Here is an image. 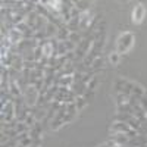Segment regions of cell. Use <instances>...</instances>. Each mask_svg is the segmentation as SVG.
<instances>
[{
	"instance_id": "obj_1",
	"label": "cell",
	"mask_w": 147,
	"mask_h": 147,
	"mask_svg": "<svg viewBox=\"0 0 147 147\" xmlns=\"http://www.w3.org/2000/svg\"><path fill=\"white\" fill-rule=\"evenodd\" d=\"M134 40H136V37H134V34H132V32H129V31L122 32V34L119 35L118 41H116V52H118L119 55L127 53V52L129 50V49L132 47Z\"/></svg>"
},
{
	"instance_id": "obj_2",
	"label": "cell",
	"mask_w": 147,
	"mask_h": 147,
	"mask_svg": "<svg viewBox=\"0 0 147 147\" xmlns=\"http://www.w3.org/2000/svg\"><path fill=\"white\" fill-rule=\"evenodd\" d=\"M38 90H37L34 85H30L28 90L25 91V94H24V99H25V105L30 106V107H35L37 106V100H38Z\"/></svg>"
},
{
	"instance_id": "obj_3",
	"label": "cell",
	"mask_w": 147,
	"mask_h": 147,
	"mask_svg": "<svg viewBox=\"0 0 147 147\" xmlns=\"http://www.w3.org/2000/svg\"><path fill=\"white\" fill-rule=\"evenodd\" d=\"M144 16H146V7L141 5V3H138V5H136V7H134V10H132V22L134 24H141L143 22V19H144Z\"/></svg>"
},
{
	"instance_id": "obj_4",
	"label": "cell",
	"mask_w": 147,
	"mask_h": 147,
	"mask_svg": "<svg viewBox=\"0 0 147 147\" xmlns=\"http://www.w3.org/2000/svg\"><path fill=\"white\" fill-rule=\"evenodd\" d=\"M127 90L132 94V96H136V97H143L144 94H146V90L141 87L140 84H137V82H132V81H128L127 80Z\"/></svg>"
},
{
	"instance_id": "obj_5",
	"label": "cell",
	"mask_w": 147,
	"mask_h": 147,
	"mask_svg": "<svg viewBox=\"0 0 147 147\" xmlns=\"http://www.w3.org/2000/svg\"><path fill=\"white\" fill-rule=\"evenodd\" d=\"M129 131L131 128L125 122H113L110 125V134H128Z\"/></svg>"
},
{
	"instance_id": "obj_6",
	"label": "cell",
	"mask_w": 147,
	"mask_h": 147,
	"mask_svg": "<svg viewBox=\"0 0 147 147\" xmlns=\"http://www.w3.org/2000/svg\"><path fill=\"white\" fill-rule=\"evenodd\" d=\"M30 137L32 140H40L41 136H43V124H41V121H37L35 124L30 128Z\"/></svg>"
},
{
	"instance_id": "obj_7",
	"label": "cell",
	"mask_w": 147,
	"mask_h": 147,
	"mask_svg": "<svg viewBox=\"0 0 147 147\" xmlns=\"http://www.w3.org/2000/svg\"><path fill=\"white\" fill-rule=\"evenodd\" d=\"M77 112H78V109H77L75 102H74V103H68V112H66V115H65V118H63L65 124H71V122L75 119Z\"/></svg>"
},
{
	"instance_id": "obj_8",
	"label": "cell",
	"mask_w": 147,
	"mask_h": 147,
	"mask_svg": "<svg viewBox=\"0 0 147 147\" xmlns=\"http://www.w3.org/2000/svg\"><path fill=\"white\" fill-rule=\"evenodd\" d=\"M7 38L12 41V44H19V43L24 40V34H22L21 31H18L16 28H13V30H10V31H9Z\"/></svg>"
},
{
	"instance_id": "obj_9",
	"label": "cell",
	"mask_w": 147,
	"mask_h": 147,
	"mask_svg": "<svg viewBox=\"0 0 147 147\" xmlns=\"http://www.w3.org/2000/svg\"><path fill=\"white\" fill-rule=\"evenodd\" d=\"M110 140H112L116 146H127L128 141H129L127 134H112V136H110Z\"/></svg>"
},
{
	"instance_id": "obj_10",
	"label": "cell",
	"mask_w": 147,
	"mask_h": 147,
	"mask_svg": "<svg viewBox=\"0 0 147 147\" xmlns=\"http://www.w3.org/2000/svg\"><path fill=\"white\" fill-rule=\"evenodd\" d=\"M69 30L66 28V27H63V28H59L57 30V34H56V40L59 41V43H63V41H68L69 40Z\"/></svg>"
},
{
	"instance_id": "obj_11",
	"label": "cell",
	"mask_w": 147,
	"mask_h": 147,
	"mask_svg": "<svg viewBox=\"0 0 147 147\" xmlns=\"http://www.w3.org/2000/svg\"><path fill=\"white\" fill-rule=\"evenodd\" d=\"M10 68L16 69L18 72H22L24 71V57L21 55H15L13 56V62H12V66Z\"/></svg>"
},
{
	"instance_id": "obj_12",
	"label": "cell",
	"mask_w": 147,
	"mask_h": 147,
	"mask_svg": "<svg viewBox=\"0 0 147 147\" xmlns=\"http://www.w3.org/2000/svg\"><path fill=\"white\" fill-rule=\"evenodd\" d=\"M57 30H59V28L55 25V24L49 22L47 25H46V35H47V38H49V40H50V38H56Z\"/></svg>"
},
{
	"instance_id": "obj_13",
	"label": "cell",
	"mask_w": 147,
	"mask_h": 147,
	"mask_svg": "<svg viewBox=\"0 0 147 147\" xmlns=\"http://www.w3.org/2000/svg\"><path fill=\"white\" fill-rule=\"evenodd\" d=\"M66 28L69 30V32H80V18H72L66 24Z\"/></svg>"
},
{
	"instance_id": "obj_14",
	"label": "cell",
	"mask_w": 147,
	"mask_h": 147,
	"mask_svg": "<svg viewBox=\"0 0 147 147\" xmlns=\"http://www.w3.org/2000/svg\"><path fill=\"white\" fill-rule=\"evenodd\" d=\"M103 63H105V60H103L102 56H100V57H97V59H94V60H93V63L90 65V71H91L93 74H96L97 71H100V69L103 68Z\"/></svg>"
},
{
	"instance_id": "obj_15",
	"label": "cell",
	"mask_w": 147,
	"mask_h": 147,
	"mask_svg": "<svg viewBox=\"0 0 147 147\" xmlns=\"http://www.w3.org/2000/svg\"><path fill=\"white\" fill-rule=\"evenodd\" d=\"M9 93L13 97H21L22 96V91H21V88H19V85H18L16 81H10V84H9Z\"/></svg>"
},
{
	"instance_id": "obj_16",
	"label": "cell",
	"mask_w": 147,
	"mask_h": 147,
	"mask_svg": "<svg viewBox=\"0 0 147 147\" xmlns=\"http://www.w3.org/2000/svg\"><path fill=\"white\" fill-rule=\"evenodd\" d=\"M37 18H38V13L37 12H31V13L25 18V22H27V25L31 28V30H34V27H35V22H37Z\"/></svg>"
},
{
	"instance_id": "obj_17",
	"label": "cell",
	"mask_w": 147,
	"mask_h": 147,
	"mask_svg": "<svg viewBox=\"0 0 147 147\" xmlns=\"http://www.w3.org/2000/svg\"><path fill=\"white\" fill-rule=\"evenodd\" d=\"M74 5H75V7L80 10V12H87L90 9V2H84V0H77V2H74Z\"/></svg>"
},
{
	"instance_id": "obj_18",
	"label": "cell",
	"mask_w": 147,
	"mask_h": 147,
	"mask_svg": "<svg viewBox=\"0 0 147 147\" xmlns=\"http://www.w3.org/2000/svg\"><path fill=\"white\" fill-rule=\"evenodd\" d=\"M129 102V96H125L122 93H116V105L121 106V105H125Z\"/></svg>"
},
{
	"instance_id": "obj_19",
	"label": "cell",
	"mask_w": 147,
	"mask_h": 147,
	"mask_svg": "<svg viewBox=\"0 0 147 147\" xmlns=\"http://www.w3.org/2000/svg\"><path fill=\"white\" fill-rule=\"evenodd\" d=\"M63 125H65V121H63V119H53V121L50 122V129L57 131L59 128H62Z\"/></svg>"
},
{
	"instance_id": "obj_20",
	"label": "cell",
	"mask_w": 147,
	"mask_h": 147,
	"mask_svg": "<svg viewBox=\"0 0 147 147\" xmlns=\"http://www.w3.org/2000/svg\"><path fill=\"white\" fill-rule=\"evenodd\" d=\"M69 41H72L74 44L78 46V44L82 41V37H81L80 32H71V34H69Z\"/></svg>"
},
{
	"instance_id": "obj_21",
	"label": "cell",
	"mask_w": 147,
	"mask_h": 147,
	"mask_svg": "<svg viewBox=\"0 0 147 147\" xmlns=\"http://www.w3.org/2000/svg\"><path fill=\"white\" fill-rule=\"evenodd\" d=\"M75 105H77V109L78 110H82L85 106L88 105V102L84 99V96H80V97H77V100H75Z\"/></svg>"
},
{
	"instance_id": "obj_22",
	"label": "cell",
	"mask_w": 147,
	"mask_h": 147,
	"mask_svg": "<svg viewBox=\"0 0 147 147\" xmlns=\"http://www.w3.org/2000/svg\"><path fill=\"white\" fill-rule=\"evenodd\" d=\"M119 59H121V55L118 52H113L112 55L109 56V62H110V65H118L119 63Z\"/></svg>"
},
{
	"instance_id": "obj_23",
	"label": "cell",
	"mask_w": 147,
	"mask_h": 147,
	"mask_svg": "<svg viewBox=\"0 0 147 147\" xmlns=\"http://www.w3.org/2000/svg\"><path fill=\"white\" fill-rule=\"evenodd\" d=\"M34 56H35V62H40V60L43 59V49L40 47V46H37L35 49H34Z\"/></svg>"
},
{
	"instance_id": "obj_24",
	"label": "cell",
	"mask_w": 147,
	"mask_h": 147,
	"mask_svg": "<svg viewBox=\"0 0 147 147\" xmlns=\"http://www.w3.org/2000/svg\"><path fill=\"white\" fill-rule=\"evenodd\" d=\"M16 131H18V134H22V132H28V131H30V127L25 124V122H19V124H18V127H16Z\"/></svg>"
},
{
	"instance_id": "obj_25",
	"label": "cell",
	"mask_w": 147,
	"mask_h": 147,
	"mask_svg": "<svg viewBox=\"0 0 147 147\" xmlns=\"http://www.w3.org/2000/svg\"><path fill=\"white\" fill-rule=\"evenodd\" d=\"M2 132H3V134H6V136H7L9 138H15V137H18V136H19L16 129H2Z\"/></svg>"
},
{
	"instance_id": "obj_26",
	"label": "cell",
	"mask_w": 147,
	"mask_h": 147,
	"mask_svg": "<svg viewBox=\"0 0 147 147\" xmlns=\"http://www.w3.org/2000/svg\"><path fill=\"white\" fill-rule=\"evenodd\" d=\"M15 28H16L18 31H21L22 34H25V32H27L28 30H31V28H30V27L27 25V22H21V24H18V25H16Z\"/></svg>"
},
{
	"instance_id": "obj_27",
	"label": "cell",
	"mask_w": 147,
	"mask_h": 147,
	"mask_svg": "<svg viewBox=\"0 0 147 147\" xmlns=\"http://www.w3.org/2000/svg\"><path fill=\"white\" fill-rule=\"evenodd\" d=\"M138 102H140V106L143 107V110H144L146 115H147V94H144L143 97H140Z\"/></svg>"
},
{
	"instance_id": "obj_28",
	"label": "cell",
	"mask_w": 147,
	"mask_h": 147,
	"mask_svg": "<svg viewBox=\"0 0 147 147\" xmlns=\"http://www.w3.org/2000/svg\"><path fill=\"white\" fill-rule=\"evenodd\" d=\"M35 122H37V119H35V116H34L32 113H30V115H28V118L25 119V124H27L30 128H31V127L35 124Z\"/></svg>"
},
{
	"instance_id": "obj_29",
	"label": "cell",
	"mask_w": 147,
	"mask_h": 147,
	"mask_svg": "<svg viewBox=\"0 0 147 147\" xmlns=\"http://www.w3.org/2000/svg\"><path fill=\"white\" fill-rule=\"evenodd\" d=\"M19 144H21V146H24V147H31V146L34 144V140H32L31 137H27L25 140H22Z\"/></svg>"
},
{
	"instance_id": "obj_30",
	"label": "cell",
	"mask_w": 147,
	"mask_h": 147,
	"mask_svg": "<svg viewBox=\"0 0 147 147\" xmlns=\"http://www.w3.org/2000/svg\"><path fill=\"white\" fill-rule=\"evenodd\" d=\"M84 99H85V100H87V102L90 103V102L94 99V91H91V90H87V93L84 94Z\"/></svg>"
},
{
	"instance_id": "obj_31",
	"label": "cell",
	"mask_w": 147,
	"mask_h": 147,
	"mask_svg": "<svg viewBox=\"0 0 147 147\" xmlns=\"http://www.w3.org/2000/svg\"><path fill=\"white\" fill-rule=\"evenodd\" d=\"M96 85H97V77H93L91 81L88 82V90L94 91V90H96Z\"/></svg>"
},
{
	"instance_id": "obj_32",
	"label": "cell",
	"mask_w": 147,
	"mask_h": 147,
	"mask_svg": "<svg viewBox=\"0 0 147 147\" xmlns=\"http://www.w3.org/2000/svg\"><path fill=\"white\" fill-rule=\"evenodd\" d=\"M31 147H38V146H34V144H32V146H31Z\"/></svg>"
},
{
	"instance_id": "obj_33",
	"label": "cell",
	"mask_w": 147,
	"mask_h": 147,
	"mask_svg": "<svg viewBox=\"0 0 147 147\" xmlns=\"http://www.w3.org/2000/svg\"><path fill=\"white\" fill-rule=\"evenodd\" d=\"M146 146H147V137H146Z\"/></svg>"
}]
</instances>
